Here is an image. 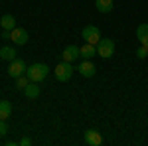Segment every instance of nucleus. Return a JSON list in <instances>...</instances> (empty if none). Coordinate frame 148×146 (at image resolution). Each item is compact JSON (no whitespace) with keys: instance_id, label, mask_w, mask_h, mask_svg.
Here are the masks:
<instances>
[{"instance_id":"nucleus-1","label":"nucleus","mask_w":148,"mask_h":146,"mask_svg":"<svg viewBox=\"0 0 148 146\" xmlns=\"http://www.w3.org/2000/svg\"><path fill=\"white\" fill-rule=\"evenodd\" d=\"M47 73H49V67H47L46 63H34V65H30V67L26 69L28 79L34 81V83H42L47 77Z\"/></svg>"},{"instance_id":"nucleus-2","label":"nucleus","mask_w":148,"mask_h":146,"mask_svg":"<svg viewBox=\"0 0 148 146\" xmlns=\"http://www.w3.org/2000/svg\"><path fill=\"white\" fill-rule=\"evenodd\" d=\"M53 75H56V79L59 81V83L69 81V79H71V75H73V67H71V63H69V61H61L59 65H56Z\"/></svg>"},{"instance_id":"nucleus-3","label":"nucleus","mask_w":148,"mask_h":146,"mask_svg":"<svg viewBox=\"0 0 148 146\" xmlns=\"http://www.w3.org/2000/svg\"><path fill=\"white\" fill-rule=\"evenodd\" d=\"M113 53H114V42L111 38H101V42L97 44V56L109 59Z\"/></svg>"},{"instance_id":"nucleus-4","label":"nucleus","mask_w":148,"mask_h":146,"mask_svg":"<svg viewBox=\"0 0 148 146\" xmlns=\"http://www.w3.org/2000/svg\"><path fill=\"white\" fill-rule=\"evenodd\" d=\"M83 40H85L87 44L97 45L101 42V32H99V28H97V26H85V28H83Z\"/></svg>"},{"instance_id":"nucleus-5","label":"nucleus","mask_w":148,"mask_h":146,"mask_svg":"<svg viewBox=\"0 0 148 146\" xmlns=\"http://www.w3.org/2000/svg\"><path fill=\"white\" fill-rule=\"evenodd\" d=\"M26 69H28V65L24 63L22 59H18V57H16V59H12L10 65H8V75L16 79V77H20V75H24V73H26Z\"/></svg>"},{"instance_id":"nucleus-6","label":"nucleus","mask_w":148,"mask_h":146,"mask_svg":"<svg viewBox=\"0 0 148 146\" xmlns=\"http://www.w3.org/2000/svg\"><path fill=\"white\" fill-rule=\"evenodd\" d=\"M10 40L16 45H26L28 44V32H26L24 28H14L10 32Z\"/></svg>"},{"instance_id":"nucleus-7","label":"nucleus","mask_w":148,"mask_h":146,"mask_svg":"<svg viewBox=\"0 0 148 146\" xmlns=\"http://www.w3.org/2000/svg\"><path fill=\"white\" fill-rule=\"evenodd\" d=\"M77 69H79V73L83 75V77H95V73H97V67L93 65L91 59H83Z\"/></svg>"},{"instance_id":"nucleus-8","label":"nucleus","mask_w":148,"mask_h":146,"mask_svg":"<svg viewBox=\"0 0 148 146\" xmlns=\"http://www.w3.org/2000/svg\"><path fill=\"white\" fill-rule=\"evenodd\" d=\"M85 142L89 146H99L103 142V136L99 130H95V128H89V130H85Z\"/></svg>"},{"instance_id":"nucleus-9","label":"nucleus","mask_w":148,"mask_h":146,"mask_svg":"<svg viewBox=\"0 0 148 146\" xmlns=\"http://www.w3.org/2000/svg\"><path fill=\"white\" fill-rule=\"evenodd\" d=\"M77 57H81L79 47H77V45L71 44V45H67V47L63 49V61H69V63H71V61H75Z\"/></svg>"},{"instance_id":"nucleus-10","label":"nucleus","mask_w":148,"mask_h":146,"mask_svg":"<svg viewBox=\"0 0 148 146\" xmlns=\"http://www.w3.org/2000/svg\"><path fill=\"white\" fill-rule=\"evenodd\" d=\"M79 53L83 59H93V57L97 56V45H93V44H87L85 42V45L83 47H79Z\"/></svg>"},{"instance_id":"nucleus-11","label":"nucleus","mask_w":148,"mask_h":146,"mask_svg":"<svg viewBox=\"0 0 148 146\" xmlns=\"http://www.w3.org/2000/svg\"><path fill=\"white\" fill-rule=\"evenodd\" d=\"M24 95H26L28 99H38V97H40V85L34 83V81H30V83L24 87Z\"/></svg>"},{"instance_id":"nucleus-12","label":"nucleus","mask_w":148,"mask_h":146,"mask_svg":"<svg viewBox=\"0 0 148 146\" xmlns=\"http://www.w3.org/2000/svg\"><path fill=\"white\" fill-rule=\"evenodd\" d=\"M136 38L140 42V45H146L148 47V24H140L136 28Z\"/></svg>"},{"instance_id":"nucleus-13","label":"nucleus","mask_w":148,"mask_h":146,"mask_svg":"<svg viewBox=\"0 0 148 146\" xmlns=\"http://www.w3.org/2000/svg\"><path fill=\"white\" fill-rule=\"evenodd\" d=\"M0 24H2V30H8V32H12V30L16 28V18H14L12 14H4V16L0 18Z\"/></svg>"},{"instance_id":"nucleus-14","label":"nucleus","mask_w":148,"mask_h":146,"mask_svg":"<svg viewBox=\"0 0 148 146\" xmlns=\"http://www.w3.org/2000/svg\"><path fill=\"white\" fill-rule=\"evenodd\" d=\"M95 6H97V10L101 12V14H109V12L113 10V0H97L95 2Z\"/></svg>"},{"instance_id":"nucleus-15","label":"nucleus","mask_w":148,"mask_h":146,"mask_svg":"<svg viewBox=\"0 0 148 146\" xmlns=\"http://www.w3.org/2000/svg\"><path fill=\"white\" fill-rule=\"evenodd\" d=\"M0 59H4V61H12V59H16V49H14V47H8V45H4V47L0 49Z\"/></svg>"},{"instance_id":"nucleus-16","label":"nucleus","mask_w":148,"mask_h":146,"mask_svg":"<svg viewBox=\"0 0 148 146\" xmlns=\"http://www.w3.org/2000/svg\"><path fill=\"white\" fill-rule=\"evenodd\" d=\"M12 114V105L10 101H0V119L8 121V117Z\"/></svg>"},{"instance_id":"nucleus-17","label":"nucleus","mask_w":148,"mask_h":146,"mask_svg":"<svg viewBox=\"0 0 148 146\" xmlns=\"http://www.w3.org/2000/svg\"><path fill=\"white\" fill-rule=\"evenodd\" d=\"M28 83H30V79H28V75H26V77H24V75H20V77H16V87H18L20 91H22L24 87L28 85Z\"/></svg>"},{"instance_id":"nucleus-18","label":"nucleus","mask_w":148,"mask_h":146,"mask_svg":"<svg viewBox=\"0 0 148 146\" xmlns=\"http://www.w3.org/2000/svg\"><path fill=\"white\" fill-rule=\"evenodd\" d=\"M136 56H138V59H144V57L148 56V47H146V45H140L138 51H136Z\"/></svg>"},{"instance_id":"nucleus-19","label":"nucleus","mask_w":148,"mask_h":146,"mask_svg":"<svg viewBox=\"0 0 148 146\" xmlns=\"http://www.w3.org/2000/svg\"><path fill=\"white\" fill-rule=\"evenodd\" d=\"M6 132H8V123L4 119H0V136H4Z\"/></svg>"},{"instance_id":"nucleus-20","label":"nucleus","mask_w":148,"mask_h":146,"mask_svg":"<svg viewBox=\"0 0 148 146\" xmlns=\"http://www.w3.org/2000/svg\"><path fill=\"white\" fill-rule=\"evenodd\" d=\"M18 144H20V146H30V144H32V140H30L28 136H24V138L20 140V142H18Z\"/></svg>"}]
</instances>
